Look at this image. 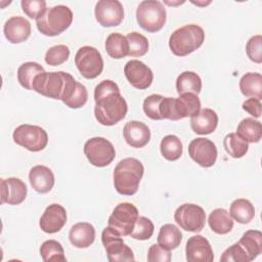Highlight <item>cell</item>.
Segmentation results:
<instances>
[{
  "label": "cell",
  "mask_w": 262,
  "mask_h": 262,
  "mask_svg": "<svg viewBox=\"0 0 262 262\" xmlns=\"http://www.w3.org/2000/svg\"><path fill=\"white\" fill-rule=\"evenodd\" d=\"M220 261L222 262H250L251 259L245 249L241 246V244L237 242L227 248L222 256L220 257Z\"/></svg>",
  "instance_id": "60d3db41"
},
{
  "label": "cell",
  "mask_w": 262,
  "mask_h": 262,
  "mask_svg": "<svg viewBox=\"0 0 262 262\" xmlns=\"http://www.w3.org/2000/svg\"><path fill=\"white\" fill-rule=\"evenodd\" d=\"M138 215L137 208L131 203H120L115 207L113 213L108 217V226L115 229L120 235H130Z\"/></svg>",
  "instance_id": "30bf717a"
},
{
  "label": "cell",
  "mask_w": 262,
  "mask_h": 262,
  "mask_svg": "<svg viewBox=\"0 0 262 262\" xmlns=\"http://www.w3.org/2000/svg\"><path fill=\"white\" fill-rule=\"evenodd\" d=\"M28 188L26 183L16 177L1 179V204L19 205L27 196Z\"/></svg>",
  "instance_id": "ac0fdd59"
},
{
  "label": "cell",
  "mask_w": 262,
  "mask_h": 262,
  "mask_svg": "<svg viewBox=\"0 0 262 262\" xmlns=\"http://www.w3.org/2000/svg\"><path fill=\"white\" fill-rule=\"evenodd\" d=\"M123 135L126 142L135 148L145 146L150 140L149 128L144 123L135 120L129 121L125 124Z\"/></svg>",
  "instance_id": "44dd1931"
},
{
  "label": "cell",
  "mask_w": 262,
  "mask_h": 262,
  "mask_svg": "<svg viewBox=\"0 0 262 262\" xmlns=\"http://www.w3.org/2000/svg\"><path fill=\"white\" fill-rule=\"evenodd\" d=\"M205 32L199 25H185L175 30L169 38V47L177 56H186L201 47Z\"/></svg>",
  "instance_id": "3957f363"
},
{
  "label": "cell",
  "mask_w": 262,
  "mask_h": 262,
  "mask_svg": "<svg viewBox=\"0 0 262 262\" xmlns=\"http://www.w3.org/2000/svg\"><path fill=\"white\" fill-rule=\"evenodd\" d=\"M242 107L244 111L252 115L254 118H259L261 116L262 104H261V100L257 98H254V97L248 98L243 102Z\"/></svg>",
  "instance_id": "bcb514c9"
},
{
  "label": "cell",
  "mask_w": 262,
  "mask_h": 262,
  "mask_svg": "<svg viewBox=\"0 0 262 262\" xmlns=\"http://www.w3.org/2000/svg\"><path fill=\"white\" fill-rule=\"evenodd\" d=\"M164 98L163 95L160 94H151L147 96L143 100L142 108L144 114L151 120H162L161 114H160V105L161 101Z\"/></svg>",
  "instance_id": "b9f144b4"
},
{
  "label": "cell",
  "mask_w": 262,
  "mask_h": 262,
  "mask_svg": "<svg viewBox=\"0 0 262 262\" xmlns=\"http://www.w3.org/2000/svg\"><path fill=\"white\" fill-rule=\"evenodd\" d=\"M162 156L168 161L178 160L183 152L182 142L176 135H166L160 144Z\"/></svg>",
  "instance_id": "e575fe53"
},
{
  "label": "cell",
  "mask_w": 262,
  "mask_h": 262,
  "mask_svg": "<svg viewBox=\"0 0 262 262\" xmlns=\"http://www.w3.org/2000/svg\"><path fill=\"white\" fill-rule=\"evenodd\" d=\"M101 242L106 252L107 260L111 262L134 261L133 251L124 243L122 235L107 226L101 232Z\"/></svg>",
  "instance_id": "ba28073f"
},
{
  "label": "cell",
  "mask_w": 262,
  "mask_h": 262,
  "mask_svg": "<svg viewBox=\"0 0 262 262\" xmlns=\"http://www.w3.org/2000/svg\"><path fill=\"white\" fill-rule=\"evenodd\" d=\"M241 92L247 97L262 98V76L259 73H247L239 80Z\"/></svg>",
  "instance_id": "83f0119b"
},
{
  "label": "cell",
  "mask_w": 262,
  "mask_h": 262,
  "mask_svg": "<svg viewBox=\"0 0 262 262\" xmlns=\"http://www.w3.org/2000/svg\"><path fill=\"white\" fill-rule=\"evenodd\" d=\"M129 45V56L140 57L148 51L147 39L138 32H131L126 36Z\"/></svg>",
  "instance_id": "74e56055"
},
{
  "label": "cell",
  "mask_w": 262,
  "mask_h": 262,
  "mask_svg": "<svg viewBox=\"0 0 262 262\" xmlns=\"http://www.w3.org/2000/svg\"><path fill=\"white\" fill-rule=\"evenodd\" d=\"M73 21V12L66 5L47 8L42 16L36 19L38 31L45 36H57L64 32Z\"/></svg>",
  "instance_id": "277c9868"
},
{
  "label": "cell",
  "mask_w": 262,
  "mask_h": 262,
  "mask_svg": "<svg viewBox=\"0 0 262 262\" xmlns=\"http://www.w3.org/2000/svg\"><path fill=\"white\" fill-rule=\"evenodd\" d=\"M29 180L32 187L39 193L49 192L55 182L52 170L44 165L34 166L29 172Z\"/></svg>",
  "instance_id": "7402d4cb"
},
{
  "label": "cell",
  "mask_w": 262,
  "mask_h": 262,
  "mask_svg": "<svg viewBox=\"0 0 262 262\" xmlns=\"http://www.w3.org/2000/svg\"><path fill=\"white\" fill-rule=\"evenodd\" d=\"M246 52L248 57L256 62H262V36L256 35L251 37L246 45Z\"/></svg>",
  "instance_id": "ee69618b"
},
{
  "label": "cell",
  "mask_w": 262,
  "mask_h": 262,
  "mask_svg": "<svg viewBox=\"0 0 262 262\" xmlns=\"http://www.w3.org/2000/svg\"><path fill=\"white\" fill-rule=\"evenodd\" d=\"M185 254L188 262H212L214 260V253L209 241L200 234L188 238Z\"/></svg>",
  "instance_id": "2e32d148"
},
{
  "label": "cell",
  "mask_w": 262,
  "mask_h": 262,
  "mask_svg": "<svg viewBox=\"0 0 262 262\" xmlns=\"http://www.w3.org/2000/svg\"><path fill=\"white\" fill-rule=\"evenodd\" d=\"M84 154L90 164L99 168L110 165L116 157L113 143L103 137L88 139L84 144Z\"/></svg>",
  "instance_id": "9c48e42d"
},
{
  "label": "cell",
  "mask_w": 262,
  "mask_h": 262,
  "mask_svg": "<svg viewBox=\"0 0 262 262\" xmlns=\"http://www.w3.org/2000/svg\"><path fill=\"white\" fill-rule=\"evenodd\" d=\"M124 74L128 82L139 90L148 88L154 80L152 71L144 62L137 59H131L125 64Z\"/></svg>",
  "instance_id": "9a60e30c"
},
{
  "label": "cell",
  "mask_w": 262,
  "mask_h": 262,
  "mask_svg": "<svg viewBox=\"0 0 262 262\" xmlns=\"http://www.w3.org/2000/svg\"><path fill=\"white\" fill-rule=\"evenodd\" d=\"M94 116L103 126H113L123 120L128 105L119 86L112 80H103L94 89Z\"/></svg>",
  "instance_id": "6da1fadb"
},
{
  "label": "cell",
  "mask_w": 262,
  "mask_h": 262,
  "mask_svg": "<svg viewBox=\"0 0 262 262\" xmlns=\"http://www.w3.org/2000/svg\"><path fill=\"white\" fill-rule=\"evenodd\" d=\"M23 11L30 17L38 19L46 11V1L44 0H23L20 2Z\"/></svg>",
  "instance_id": "7bdbcfd3"
},
{
  "label": "cell",
  "mask_w": 262,
  "mask_h": 262,
  "mask_svg": "<svg viewBox=\"0 0 262 262\" xmlns=\"http://www.w3.org/2000/svg\"><path fill=\"white\" fill-rule=\"evenodd\" d=\"M40 256L44 262H63L67 260L61 244L55 239L45 241L41 245Z\"/></svg>",
  "instance_id": "8d00e7d4"
},
{
  "label": "cell",
  "mask_w": 262,
  "mask_h": 262,
  "mask_svg": "<svg viewBox=\"0 0 262 262\" xmlns=\"http://www.w3.org/2000/svg\"><path fill=\"white\" fill-rule=\"evenodd\" d=\"M154 229H155V226L151 220L144 216H140L137 218L130 236L135 239L146 241L151 237L154 233Z\"/></svg>",
  "instance_id": "f35d334b"
},
{
  "label": "cell",
  "mask_w": 262,
  "mask_h": 262,
  "mask_svg": "<svg viewBox=\"0 0 262 262\" xmlns=\"http://www.w3.org/2000/svg\"><path fill=\"white\" fill-rule=\"evenodd\" d=\"M182 241V233L180 229L171 223L164 224L158 234V244L169 251L178 248Z\"/></svg>",
  "instance_id": "f1b7e54d"
},
{
  "label": "cell",
  "mask_w": 262,
  "mask_h": 262,
  "mask_svg": "<svg viewBox=\"0 0 262 262\" xmlns=\"http://www.w3.org/2000/svg\"><path fill=\"white\" fill-rule=\"evenodd\" d=\"M75 64L86 79L98 77L103 70V59L100 52L92 46H83L75 55Z\"/></svg>",
  "instance_id": "8fae6325"
},
{
  "label": "cell",
  "mask_w": 262,
  "mask_h": 262,
  "mask_svg": "<svg viewBox=\"0 0 262 262\" xmlns=\"http://www.w3.org/2000/svg\"><path fill=\"white\" fill-rule=\"evenodd\" d=\"M67 223V211L59 204L49 205L42 214L39 225L46 233H55L61 230Z\"/></svg>",
  "instance_id": "e0dca14e"
},
{
  "label": "cell",
  "mask_w": 262,
  "mask_h": 262,
  "mask_svg": "<svg viewBox=\"0 0 262 262\" xmlns=\"http://www.w3.org/2000/svg\"><path fill=\"white\" fill-rule=\"evenodd\" d=\"M188 155L201 167L209 168L212 167L217 160V147L210 139L199 137L190 141Z\"/></svg>",
  "instance_id": "5bb4252c"
},
{
  "label": "cell",
  "mask_w": 262,
  "mask_h": 262,
  "mask_svg": "<svg viewBox=\"0 0 262 262\" xmlns=\"http://www.w3.org/2000/svg\"><path fill=\"white\" fill-rule=\"evenodd\" d=\"M70 56V49L67 45L59 44L50 47L45 53V62L49 66L55 67L63 63Z\"/></svg>",
  "instance_id": "ab89813d"
},
{
  "label": "cell",
  "mask_w": 262,
  "mask_h": 262,
  "mask_svg": "<svg viewBox=\"0 0 262 262\" xmlns=\"http://www.w3.org/2000/svg\"><path fill=\"white\" fill-rule=\"evenodd\" d=\"M105 50L115 59H120L128 55L129 45L125 36L120 33H112L105 40Z\"/></svg>",
  "instance_id": "1f68e13d"
},
{
  "label": "cell",
  "mask_w": 262,
  "mask_h": 262,
  "mask_svg": "<svg viewBox=\"0 0 262 262\" xmlns=\"http://www.w3.org/2000/svg\"><path fill=\"white\" fill-rule=\"evenodd\" d=\"M218 125V115L212 108H203L190 117V127L192 131L200 135L211 134Z\"/></svg>",
  "instance_id": "603a6c76"
},
{
  "label": "cell",
  "mask_w": 262,
  "mask_h": 262,
  "mask_svg": "<svg viewBox=\"0 0 262 262\" xmlns=\"http://www.w3.org/2000/svg\"><path fill=\"white\" fill-rule=\"evenodd\" d=\"M144 173L142 163L135 158L121 160L114 170V185L118 193L133 195L137 192Z\"/></svg>",
  "instance_id": "7a4b0ae2"
},
{
  "label": "cell",
  "mask_w": 262,
  "mask_h": 262,
  "mask_svg": "<svg viewBox=\"0 0 262 262\" xmlns=\"http://www.w3.org/2000/svg\"><path fill=\"white\" fill-rule=\"evenodd\" d=\"M176 90L179 95L182 93H193L198 95L202 90V80L196 73L185 71L176 79Z\"/></svg>",
  "instance_id": "4dcf8cb0"
},
{
  "label": "cell",
  "mask_w": 262,
  "mask_h": 262,
  "mask_svg": "<svg viewBox=\"0 0 262 262\" xmlns=\"http://www.w3.org/2000/svg\"><path fill=\"white\" fill-rule=\"evenodd\" d=\"M87 99L88 92L86 87L76 81L70 74L61 96V101L70 108H80L87 102Z\"/></svg>",
  "instance_id": "ffe728a7"
},
{
  "label": "cell",
  "mask_w": 262,
  "mask_h": 262,
  "mask_svg": "<svg viewBox=\"0 0 262 262\" xmlns=\"http://www.w3.org/2000/svg\"><path fill=\"white\" fill-rule=\"evenodd\" d=\"M69 76V73L62 71L43 72L35 78L33 90L43 96L61 100Z\"/></svg>",
  "instance_id": "8992f818"
},
{
  "label": "cell",
  "mask_w": 262,
  "mask_h": 262,
  "mask_svg": "<svg viewBox=\"0 0 262 262\" xmlns=\"http://www.w3.org/2000/svg\"><path fill=\"white\" fill-rule=\"evenodd\" d=\"M238 243L245 249L251 261L256 259L262 253V233L259 230L246 231Z\"/></svg>",
  "instance_id": "836d02e7"
},
{
  "label": "cell",
  "mask_w": 262,
  "mask_h": 262,
  "mask_svg": "<svg viewBox=\"0 0 262 262\" xmlns=\"http://www.w3.org/2000/svg\"><path fill=\"white\" fill-rule=\"evenodd\" d=\"M174 219L182 229L189 232H199L205 226L206 213L199 205L183 204L176 209Z\"/></svg>",
  "instance_id": "7c38bea8"
},
{
  "label": "cell",
  "mask_w": 262,
  "mask_h": 262,
  "mask_svg": "<svg viewBox=\"0 0 262 262\" xmlns=\"http://www.w3.org/2000/svg\"><path fill=\"white\" fill-rule=\"evenodd\" d=\"M236 134L247 142H259L262 137L261 123L254 118H246L238 123Z\"/></svg>",
  "instance_id": "f546056e"
},
{
  "label": "cell",
  "mask_w": 262,
  "mask_h": 262,
  "mask_svg": "<svg viewBox=\"0 0 262 262\" xmlns=\"http://www.w3.org/2000/svg\"><path fill=\"white\" fill-rule=\"evenodd\" d=\"M208 223L212 231L217 234H226L233 228V219L229 212L223 208L213 210L209 215Z\"/></svg>",
  "instance_id": "484cf974"
},
{
  "label": "cell",
  "mask_w": 262,
  "mask_h": 262,
  "mask_svg": "<svg viewBox=\"0 0 262 262\" xmlns=\"http://www.w3.org/2000/svg\"><path fill=\"white\" fill-rule=\"evenodd\" d=\"M229 214L236 222L248 224L255 216V208L249 200L236 199L230 205Z\"/></svg>",
  "instance_id": "4316f807"
},
{
  "label": "cell",
  "mask_w": 262,
  "mask_h": 262,
  "mask_svg": "<svg viewBox=\"0 0 262 262\" xmlns=\"http://www.w3.org/2000/svg\"><path fill=\"white\" fill-rule=\"evenodd\" d=\"M192 3H193V4H195V5H199V6H205V5H207V4H210V3H211V1H208V2H206V3H201V2H193V1H192Z\"/></svg>",
  "instance_id": "7dc6e473"
},
{
  "label": "cell",
  "mask_w": 262,
  "mask_h": 262,
  "mask_svg": "<svg viewBox=\"0 0 262 262\" xmlns=\"http://www.w3.org/2000/svg\"><path fill=\"white\" fill-rule=\"evenodd\" d=\"M45 72L44 68L35 61H27L19 66L17 70V80L21 87L28 90H33V82L35 78Z\"/></svg>",
  "instance_id": "d6a6232c"
},
{
  "label": "cell",
  "mask_w": 262,
  "mask_h": 262,
  "mask_svg": "<svg viewBox=\"0 0 262 262\" xmlns=\"http://www.w3.org/2000/svg\"><path fill=\"white\" fill-rule=\"evenodd\" d=\"M69 239L76 248H88L95 239V228L88 222L76 223L70 229Z\"/></svg>",
  "instance_id": "cb8c5ba5"
},
{
  "label": "cell",
  "mask_w": 262,
  "mask_h": 262,
  "mask_svg": "<svg viewBox=\"0 0 262 262\" xmlns=\"http://www.w3.org/2000/svg\"><path fill=\"white\" fill-rule=\"evenodd\" d=\"M175 111L178 120L186 117H192L201 110V100L196 94L182 93L174 101Z\"/></svg>",
  "instance_id": "d4e9b609"
},
{
  "label": "cell",
  "mask_w": 262,
  "mask_h": 262,
  "mask_svg": "<svg viewBox=\"0 0 262 262\" xmlns=\"http://www.w3.org/2000/svg\"><path fill=\"white\" fill-rule=\"evenodd\" d=\"M94 14L102 27H117L124 18V8L118 0H100L95 5Z\"/></svg>",
  "instance_id": "4fadbf2b"
},
{
  "label": "cell",
  "mask_w": 262,
  "mask_h": 262,
  "mask_svg": "<svg viewBox=\"0 0 262 262\" xmlns=\"http://www.w3.org/2000/svg\"><path fill=\"white\" fill-rule=\"evenodd\" d=\"M223 146L226 152L234 159L243 158L249 149V144L236 133H229L223 139Z\"/></svg>",
  "instance_id": "d590c367"
},
{
  "label": "cell",
  "mask_w": 262,
  "mask_h": 262,
  "mask_svg": "<svg viewBox=\"0 0 262 262\" xmlns=\"http://www.w3.org/2000/svg\"><path fill=\"white\" fill-rule=\"evenodd\" d=\"M148 262H170L171 253L169 250L164 249L159 244H154L147 251Z\"/></svg>",
  "instance_id": "f6af8a7d"
},
{
  "label": "cell",
  "mask_w": 262,
  "mask_h": 262,
  "mask_svg": "<svg viewBox=\"0 0 262 262\" xmlns=\"http://www.w3.org/2000/svg\"><path fill=\"white\" fill-rule=\"evenodd\" d=\"M5 38L12 44L26 41L31 35V24L23 16H11L3 27Z\"/></svg>",
  "instance_id": "d6986e66"
},
{
  "label": "cell",
  "mask_w": 262,
  "mask_h": 262,
  "mask_svg": "<svg viewBox=\"0 0 262 262\" xmlns=\"http://www.w3.org/2000/svg\"><path fill=\"white\" fill-rule=\"evenodd\" d=\"M13 141L30 151L43 150L48 143V134L40 126L23 124L17 126L12 134Z\"/></svg>",
  "instance_id": "52a82bcc"
},
{
  "label": "cell",
  "mask_w": 262,
  "mask_h": 262,
  "mask_svg": "<svg viewBox=\"0 0 262 262\" xmlns=\"http://www.w3.org/2000/svg\"><path fill=\"white\" fill-rule=\"evenodd\" d=\"M167 18V12L158 0H144L139 3L136 9V19L140 28L149 33L160 31Z\"/></svg>",
  "instance_id": "5b68a950"
}]
</instances>
